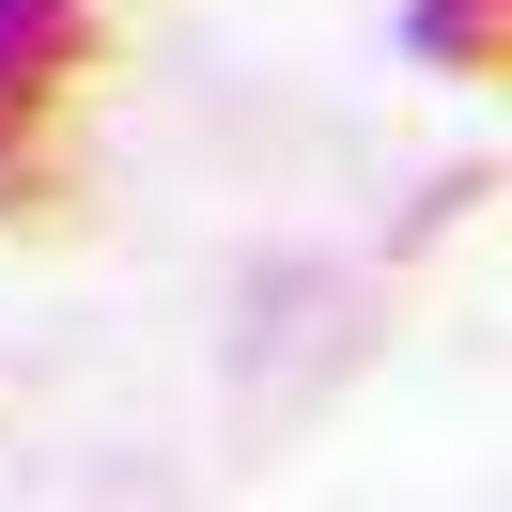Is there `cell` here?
Instances as JSON below:
<instances>
[{
	"mask_svg": "<svg viewBox=\"0 0 512 512\" xmlns=\"http://www.w3.org/2000/svg\"><path fill=\"white\" fill-rule=\"evenodd\" d=\"M94 63H109L94 0H0V171L47 156V125L94 94Z\"/></svg>",
	"mask_w": 512,
	"mask_h": 512,
	"instance_id": "obj_1",
	"label": "cell"
},
{
	"mask_svg": "<svg viewBox=\"0 0 512 512\" xmlns=\"http://www.w3.org/2000/svg\"><path fill=\"white\" fill-rule=\"evenodd\" d=\"M419 78H512V0H404Z\"/></svg>",
	"mask_w": 512,
	"mask_h": 512,
	"instance_id": "obj_2",
	"label": "cell"
}]
</instances>
